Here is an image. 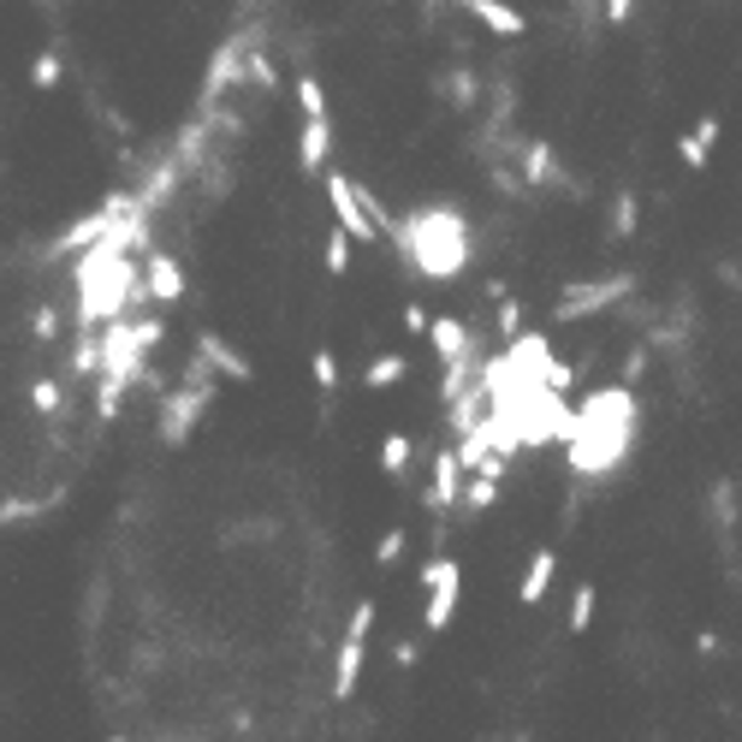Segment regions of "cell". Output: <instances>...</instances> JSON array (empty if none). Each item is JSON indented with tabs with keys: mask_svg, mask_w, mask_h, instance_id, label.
I'll return each instance as SVG.
<instances>
[{
	"mask_svg": "<svg viewBox=\"0 0 742 742\" xmlns=\"http://www.w3.org/2000/svg\"><path fill=\"white\" fill-rule=\"evenodd\" d=\"M434 90L452 101L458 113H475L481 108V78H475V66L470 60H458V66H445V72L434 78Z\"/></svg>",
	"mask_w": 742,
	"mask_h": 742,
	"instance_id": "cell-15",
	"label": "cell"
},
{
	"mask_svg": "<svg viewBox=\"0 0 742 742\" xmlns=\"http://www.w3.org/2000/svg\"><path fill=\"white\" fill-rule=\"evenodd\" d=\"M600 19H606V24H630L635 19V0H600Z\"/></svg>",
	"mask_w": 742,
	"mask_h": 742,
	"instance_id": "cell-36",
	"label": "cell"
},
{
	"mask_svg": "<svg viewBox=\"0 0 742 742\" xmlns=\"http://www.w3.org/2000/svg\"><path fill=\"white\" fill-rule=\"evenodd\" d=\"M327 273H333V280L351 273V238H344L339 227H333V238H327Z\"/></svg>",
	"mask_w": 742,
	"mask_h": 742,
	"instance_id": "cell-30",
	"label": "cell"
},
{
	"mask_svg": "<svg viewBox=\"0 0 742 742\" xmlns=\"http://www.w3.org/2000/svg\"><path fill=\"white\" fill-rule=\"evenodd\" d=\"M399 559H404V529H387L381 541H374V564H381V571H392Z\"/></svg>",
	"mask_w": 742,
	"mask_h": 742,
	"instance_id": "cell-31",
	"label": "cell"
},
{
	"mask_svg": "<svg viewBox=\"0 0 742 742\" xmlns=\"http://www.w3.org/2000/svg\"><path fill=\"white\" fill-rule=\"evenodd\" d=\"M719 131H724V126H719V113H701V119H695V131H689V143H695V149H706V154H713V143H719Z\"/></svg>",
	"mask_w": 742,
	"mask_h": 742,
	"instance_id": "cell-35",
	"label": "cell"
},
{
	"mask_svg": "<svg viewBox=\"0 0 742 742\" xmlns=\"http://www.w3.org/2000/svg\"><path fill=\"white\" fill-rule=\"evenodd\" d=\"M298 113H327V90L309 72L298 78Z\"/></svg>",
	"mask_w": 742,
	"mask_h": 742,
	"instance_id": "cell-34",
	"label": "cell"
},
{
	"mask_svg": "<svg viewBox=\"0 0 742 742\" xmlns=\"http://www.w3.org/2000/svg\"><path fill=\"white\" fill-rule=\"evenodd\" d=\"M410 458H417L410 434H387V440H381V475H387V481H404V475H410Z\"/></svg>",
	"mask_w": 742,
	"mask_h": 742,
	"instance_id": "cell-21",
	"label": "cell"
},
{
	"mask_svg": "<svg viewBox=\"0 0 742 742\" xmlns=\"http://www.w3.org/2000/svg\"><path fill=\"white\" fill-rule=\"evenodd\" d=\"M60 327H66V321H60V309H54V303H42V309H37V321H30V333H37V344H54V339H60Z\"/></svg>",
	"mask_w": 742,
	"mask_h": 742,
	"instance_id": "cell-33",
	"label": "cell"
},
{
	"mask_svg": "<svg viewBox=\"0 0 742 742\" xmlns=\"http://www.w3.org/2000/svg\"><path fill=\"white\" fill-rule=\"evenodd\" d=\"M244 72L255 78V90H268V96L280 90V72H273V60H268V54H262V48H255V42H244Z\"/></svg>",
	"mask_w": 742,
	"mask_h": 742,
	"instance_id": "cell-28",
	"label": "cell"
},
{
	"mask_svg": "<svg viewBox=\"0 0 742 742\" xmlns=\"http://www.w3.org/2000/svg\"><path fill=\"white\" fill-rule=\"evenodd\" d=\"M493 303H499V315H493L499 333H505V339H511V333H523V303H517L511 291H505V298H493Z\"/></svg>",
	"mask_w": 742,
	"mask_h": 742,
	"instance_id": "cell-32",
	"label": "cell"
},
{
	"mask_svg": "<svg viewBox=\"0 0 742 742\" xmlns=\"http://www.w3.org/2000/svg\"><path fill=\"white\" fill-rule=\"evenodd\" d=\"M197 357L209 362L220 381H232V387H250V381H255L250 357H244V351H232V339H227V333H214V327H202V333H197Z\"/></svg>",
	"mask_w": 742,
	"mask_h": 742,
	"instance_id": "cell-10",
	"label": "cell"
},
{
	"mask_svg": "<svg viewBox=\"0 0 742 742\" xmlns=\"http://www.w3.org/2000/svg\"><path fill=\"white\" fill-rule=\"evenodd\" d=\"M381 238L422 280H458V273L470 268V250H475L470 220H463L458 202H417L404 220H387Z\"/></svg>",
	"mask_w": 742,
	"mask_h": 742,
	"instance_id": "cell-1",
	"label": "cell"
},
{
	"mask_svg": "<svg viewBox=\"0 0 742 742\" xmlns=\"http://www.w3.org/2000/svg\"><path fill=\"white\" fill-rule=\"evenodd\" d=\"M30 404H37L42 417H60V410H66V387L54 381V374H42V381H30Z\"/></svg>",
	"mask_w": 742,
	"mask_h": 742,
	"instance_id": "cell-29",
	"label": "cell"
},
{
	"mask_svg": "<svg viewBox=\"0 0 742 742\" xmlns=\"http://www.w3.org/2000/svg\"><path fill=\"white\" fill-rule=\"evenodd\" d=\"M635 227H642V197H635V191H624V197L612 202V238H618V244H630V238H635Z\"/></svg>",
	"mask_w": 742,
	"mask_h": 742,
	"instance_id": "cell-23",
	"label": "cell"
},
{
	"mask_svg": "<svg viewBox=\"0 0 742 742\" xmlns=\"http://www.w3.org/2000/svg\"><path fill=\"white\" fill-rule=\"evenodd\" d=\"M458 488H463V463H458L452 445H440V452H434V481L422 488V505L434 511V517H445V511L458 505Z\"/></svg>",
	"mask_w": 742,
	"mask_h": 742,
	"instance_id": "cell-11",
	"label": "cell"
},
{
	"mask_svg": "<svg viewBox=\"0 0 742 742\" xmlns=\"http://www.w3.org/2000/svg\"><path fill=\"white\" fill-rule=\"evenodd\" d=\"M60 78H66V60H60V48H42V54H37V66H30V83H37V90L48 96V90H54Z\"/></svg>",
	"mask_w": 742,
	"mask_h": 742,
	"instance_id": "cell-27",
	"label": "cell"
},
{
	"mask_svg": "<svg viewBox=\"0 0 742 742\" xmlns=\"http://www.w3.org/2000/svg\"><path fill=\"white\" fill-rule=\"evenodd\" d=\"M630 291H635V273H606V280H589V285H564V298L552 303V315L559 321H589V315H600V309L630 303Z\"/></svg>",
	"mask_w": 742,
	"mask_h": 742,
	"instance_id": "cell-6",
	"label": "cell"
},
{
	"mask_svg": "<svg viewBox=\"0 0 742 742\" xmlns=\"http://www.w3.org/2000/svg\"><path fill=\"white\" fill-rule=\"evenodd\" d=\"M404 374H410V362H404L399 351H387V357H374L369 369H362V387H369V392H387V387H399Z\"/></svg>",
	"mask_w": 742,
	"mask_h": 742,
	"instance_id": "cell-20",
	"label": "cell"
},
{
	"mask_svg": "<svg viewBox=\"0 0 742 742\" xmlns=\"http://www.w3.org/2000/svg\"><path fill=\"white\" fill-rule=\"evenodd\" d=\"M321 179H327V202H333L339 232L351 238V244H381V209L387 202L374 191H362L357 179H344L339 167H321Z\"/></svg>",
	"mask_w": 742,
	"mask_h": 742,
	"instance_id": "cell-4",
	"label": "cell"
},
{
	"mask_svg": "<svg viewBox=\"0 0 742 742\" xmlns=\"http://www.w3.org/2000/svg\"><path fill=\"white\" fill-rule=\"evenodd\" d=\"M404 327H410V333H422V327H428V309H422V303H404Z\"/></svg>",
	"mask_w": 742,
	"mask_h": 742,
	"instance_id": "cell-38",
	"label": "cell"
},
{
	"mask_svg": "<svg viewBox=\"0 0 742 742\" xmlns=\"http://www.w3.org/2000/svg\"><path fill=\"white\" fill-rule=\"evenodd\" d=\"M564 445H571V452H564L571 458V475H582V481L612 475L635 445V392L624 381L589 392V399L571 410V422H564Z\"/></svg>",
	"mask_w": 742,
	"mask_h": 742,
	"instance_id": "cell-2",
	"label": "cell"
},
{
	"mask_svg": "<svg viewBox=\"0 0 742 742\" xmlns=\"http://www.w3.org/2000/svg\"><path fill=\"white\" fill-rule=\"evenodd\" d=\"M362 665H369V635H362V630H344L339 660H333V701H351V695H357Z\"/></svg>",
	"mask_w": 742,
	"mask_h": 742,
	"instance_id": "cell-12",
	"label": "cell"
},
{
	"mask_svg": "<svg viewBox=\"0 0 742 742\" xmlns=\"http://www.w3.org/2000/svg\"><path fill=\"white\" fill-rule=\"evenodd\" d=\"M309 374H315L321 399H333V392H339V357H333V344H315V357H309Z\"/></svg>",
	"mask_w": 742,
	"mask_h": 742,
	"instance_id": "cell-25",
	"label": "cell"
},
{
	"mask_svg": "<svg viewBox=\"0 0 742 742\" xmlns=\"http://www.w3.org/2000/svg\"><path fill=\"white\" fill-rule=\"evenodd\" d=\"M493 499H499V481H493V475H463V488H458V505L470 511V517H475V511H488Z\"/></svg>",
	"mask_w": 742,
	"mask_h": 742,
	"instance_id": "cell-24",
	"label": "cell"
},
{
	"mask_svg": "<svg viewBox=\"0 0 742 742\" xmlns=\"http://www.w3.org/2000/svg\"><path fill=\"white\" fill-rule=\"evenodd\" d=\"M475 374H481V344H475V351H463V357H452V362H440V387H434L440 404H452L458 392L475 381Z\"/></svg>",
	"mask_w": 742,
	"mask_h": 742,
	"instance_id": "cell-18",
	"label": "cell"
},
{
	"mask_svg": "<svg viewBox=\"0 0 742 742\" xmlns=\"http://www.w3.org/2000/svg\"><path fill=\"white\" fill-rule=\"evenodd\" d=\"M422 339L434 344V362H452L463 351H475V333H470V321H458V315H434L422 327Z\"/></svg>",
	"mask_w": 742,
	"mask_h": 742,
	"instance_id": "cell-14",
	"label": "cell"
},
{
	"mask_svg": "<svg viewBox=\"0 0 742 742\" xmlns=\"http://www.w3.org/2000/svg\"><path fill=\"white\" fill-rule=\"evenodd\" d=\"M227 90H244V37L220 42L209 54V72H202V113H214Z\"/></svg>",
	"mask_w": 742,
	"mask_h": 742,
	"instance_id": "cell-9",
	"label": "cell"
},
{
	"mask_svg": "<svg viewBox=\"0 0 742 742\" xmlns=\"http://www.w3.org/2000/svg\"><path fill=\"white\" fill-rule=\"evenodd\" d=\"M214 392H220V374L202 357H191V362H184V387H161V392H154V404H161V410H154V440H161L167 452H179V445L197 434V422L209 417Z\"/></svg>",
	"mask_w": 742,
	"mask_h": 742,
	"instance_id": "cell-3",
	"label": "cell"
},
{
	"mask_svg": "<svg viewBox=\"0 0 742 742\" xmlns=\"http://www.w3.org/2000/svg\"><path fill=\"white\" fill-rule=\"evenodd\" d=\"M422 582H428L422 630H428V635L452 630V612H458V600H463V571H458V559H452V552H434V559L422 564Z\"/></svg>",
	"mask_w": 742,
	"mask_h": 742,
	"instance_id": "cell-5",
	"label": "cell"
},
{
	"mask_svg": "<svg viewBox=\"0 0 742 742\" xmlns=\"http://www.w3.org/2000/svg\"><path fill=\"white\" fill-rule=\"evenodd\" d=\"M642 369H648V344H635V351H630V362H624V387H635V381H642Z\"/></svg>",
	"mask_w": 742,
	"mask_h": 742,
	"instance_id": "cell-37",
	"label": "cell"
},
{
	"mask_svg": "<svg viewBox=\"0 0 742 742\" xmlns=\"http://www.w3.org/2000/svg\"><path fill=\"white\" fill-rule=\"evenodd\" d=\"M552 576H559V552H552V547H541V552L529 559L523 582H517V600H523V606H541V600H547V589H552Z\"/></svg>",
	"mask_w": 742,
	"mask_h": 742,
	"instance_id": "cell-16",
	"label": "cell"
},
{
	"mask_svg": "<svg viewBox=\"0 0 742 742\" xmlns=\"http://www.w3.org/2000/svg\"><path fill=\"white\" fill-rule=\"evenodd\" d=\"M713 523L724 529V541L736 534V481H731V475H724L719 488H713Z\"/></svg>",
	"mask_w": 742,
	"mask_h": 742,
	"instance_id": "cell-26",
	"label": "cell"
},
{
	"mask_svg": "<svg viewBox=\"0 0 742 742\" xmlns=\"http://www.w3.org/2000/svg\"><path fill=\"white\" fill-rule=\"evenodd\" d=\"M594 606H600V589H594V582H576L571 612H564V630H571V635H582V630L594 624Z\"/></svg>",
	"mask_w": 742,
	"mask_h": 742,
	"instance_id": "cell-22",
	"label": "cell"
},
{
	"mask_svg": "<svg viewBox=\"0 0 742 742\" xmlns=\"http://www.w3.org/2000/svg\"><path fill=\"white\" fill-rule=\"evenodd\" d=\"M137 285H143V298H149V303L172 309V303L184 298V268H179V255H172V250H149V244H143V262H137Z\"/></svg>",
	"mask_w": 742,
	"mask_h": 742,
	"instance_id": "cell-8",
	"label": "cell"
},
{
	"mask_svg": "<svg viewBox=\"0 0 742 742\" xmlns=\"http://www.w3.org/2000/svg\"><path fill=\"white\" fill-rule=\"evenodd\" d=\"M66 493H54V499H24V493H12V499H0V529H19V523H37L42 511H54Z\"/></svg>",
	"mask_w": 742,
	"mask_h": 742,
	"instance_id": "cell-19",
	"label": "cell"
},
{
	"mask_svg": "<svg viewBox=\"0 0 742 742\" xmlns=\"http://www.w3.org/2000/svg\"><path fill=\"white\" fill-rule=\"evenodd\" d=\"M392 660H399V665L410 671V665H417V660H422V648H417V642H399V648H392Z\"/></svg>",
	"mask_w": 742,
	"mask_h": 742,
	"instance_id": "cell-39",
	"label": "cell"
},
{
	"mask_svg": "<svg viewBox=\"0 0 742 742\" xmlns=\"http://www.w3.org/2000/svg\"><path fill=\"white\" fill-rule=\"evenodd\" d=\"M517 179L529 184V191H582L571 172L559 167V149L547 143V137H517Z\"/></svg>",
	"mask_w": 742,
	"mask_h": 742,
	"instance_id": "cell-7",
	"label": "cell"
},
{
	"mask_svg": "<svg viewBox=\"0 0 742 742\" xmlns=\"http://www.w3.org/2000/svg\"><path fill=\"white\" fill-rule=\"evenodd\" d=\"M463 12H470L475 24H488L493 37H523V12L505 7V0H458Z\"/></svg>",
	"mask_w": 742,
	"mask_h": 742,
	"instance_id": "cell-17",
	"label": "cell"
},
{
	"mask_svg": "<svg viewBox=\"0 0 742 742\" xmlns=\"http://www.w3.org/2000/svg\"><path fill=\"white\" fill-rule=\"evenodd\" d=\"M333 161V119L327 113H303V131H298V167L303 172H321Z\"/></svg>",
	"mask_w": 742,
	"mask_h": 742,
	"instance_id": "cell-13",
	"label": "cell"
},
{
	"mask_svg": "<svg viewBox=\"0 0 742 742\" xmlns=\"http://www.w3.org/2000/svg\"><path fill=\"white\" fill-rule=\"evenodd\" d=\"M422 7H440V0H422Z\"/></svg>",
	"mask_w": 742,
	"mask_h": 742,
	"instance_id": "cell-40",
	"label": "cell"
}]
</instances>
